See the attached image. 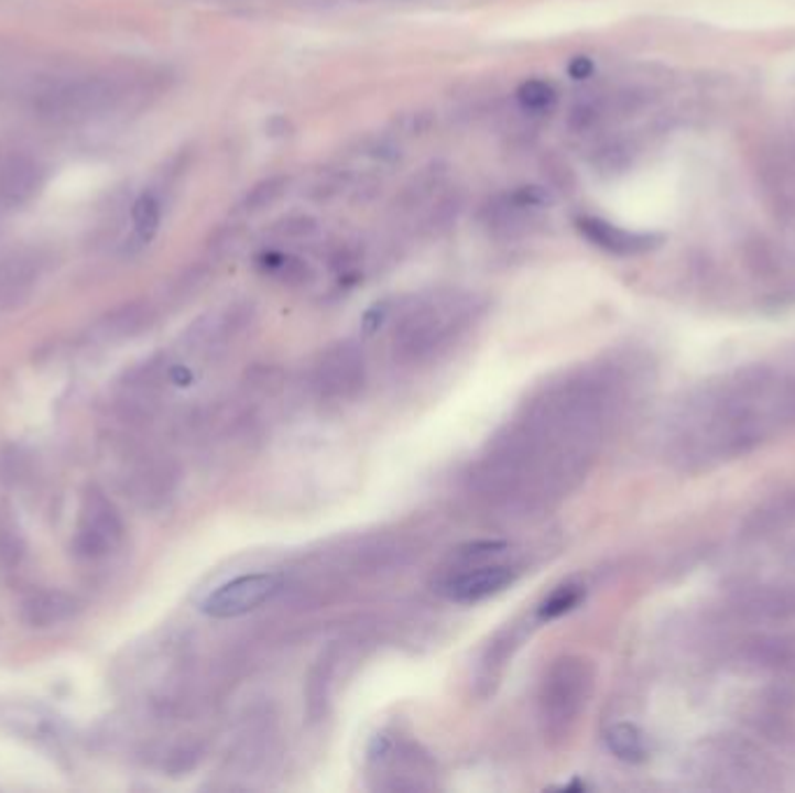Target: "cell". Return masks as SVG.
I'll use <instances>...</instances> for the list:
<instances>
[{
	"instance_id": "cell-1",
	"label": "cell",
	"mask_w": 795,
	"mask_h": 793,
	"mask_svg": "<svg viewBox=\"0 0 795 793\" xmlns=\"http://www.w3.org/2000/svg\"><path fill=\"white\" fill-rule=\"evenodd\" d=\"M479 312V301L464 291H433L407 301L393 324L395 359L407 366L433 361L464 336Z\"/></svg>"
},
{
	"instance_id": "cell-2",
	"label": "cell",
	"mask_w": 795,
	"mask_h": 793,
	"mask_svg": "<svg viewBox=\"0 0 795 793\" xmlns=\"http://www.w3.org/2000/svg\"><path fill=\"white\" fill-rule=\"evenodd\" d=\"M596 671L589 659L579 654L558 656L540 684V724L549 742L568 740L593 696Z\"/></svg>"
},
{
	"instance_id": "cell-3",
	"label": "cell",
	"mask_w": 795,
	"mask_h": 793,
	"mask_svg": "<svg viewBox=\"0 0 795 793\" xmlns=\"http://www.w3.org/2000/svg\"><path fill=\"white\" fill-rule=\"evenodd\" d=\"M119 489L138 508L154 512L171 503L179 487V468L171 456L135 443H123L119 449Z\"/></svg>"
},
{
	"instance_id": "cell-4",
	"label": "cell",
	"mask_w": 795,
	"mask_h": 793,
	"mask_svg": "<svg viewBox=\"0 0 795 793\" xmlns=\"http://www.w3.org/2000/svg\"><path fill=\"white\" fill-rule=\"evenodd\" d=\"M173 361L152 357L126 370L110 391V414L123 426L150 424L173 387Z\"/></svg>"
},
{
	"instance_id": "cell-5",
	"label": "cell",
	"mask_w": 795,
	"mask_h": 793,
	"mask_svg": "<svg viewBox=\"0 0 795 793\" xmlns=\"http://www.w3.org/2000/svg\"><path fill=\"white\" fill-rule=\"evenodd\" d=\"M126 537V526L115 500L100 487H87L81 493L73 552L84 563L112 558Z\"/></svg>"
},
{
	"instance_id": "cell-6",
	"label": "cell",
	"mask_w": 795,
	"mask_h": 793,
	"mask_svg": "<svg viewBox=\"0 0 795 793\" xmlns=\"http://www.w3.org/2000/svg\"><path fill=\"white\" fill-rule=\"evenodd\" d=\"M368 363L363 349L351 343L328 345L312 368V391L330 405L353 403L366 391Z\"/></svg>"
},
{
	"instance_id": "cell-7",
	"label": "cell",
	"mask_w": 795,
	"mask_h": 793,
	"mask_svg": "<svg viewBox=\"0 0 795 793\" xmlns=\"http://www.w3.org/2000/svg\"><path fill=\"white\" fill-rule=\"evenodd\" d=\"M121 98V89L110 77H84L63 82L42 94L37 110L52 123H81L110 112Z\"/></svg>"
},
{
	"instance_id": "cell-8",
	"label": "cell",
	"mask_w": 795,
	"mask_h": 793,
	"mask_svg": "<svg viewBox=\"0 0 795 793\" xmlns=\"http://www.w3.org/2000/svg\"><path fill=\"white\" fill-rule=\"evenodd\" d=\"M698 759V775L711 786L747 789L761 784L763 759L742 740H719L703 749Z\"/></svg>"
},
{
	"instance_id": "cell-9",
	"label": "cell",
	"mask_w": 795,
	"mask_h": 793,
	"mask_svg": "<svg viewBox=\"0 0 795 793\" xmlns=\"http://www.w3.org/2000/svg\"><path fill=\"white\" fill-rule=\"evenodd\" d=\"M284 587L280 573H249L228 579L200 600V612L213 619H238L261 608Z\"/></svg>"
},
{
	"instance_id": "cell-10",
	"label": "cell",
	"mask_w": 795,
	"mask_h": 793,
	"mask_svg": "<svg viewBox=\"0 0 795 793\" xmlns=\"http://www.w3.org/2000/svg\"><path fill=\"white\" fill-rule=\"evenodd\" d=\"M516 579V568L505 561H484L466 563V566H451L437 584L443 598L456 605H472L487 600L500 591L512 587Z\"/></svg>"
},
{
	"instance_id": "cell-11",
	"label": "cell",
	"mask_w": 795,
	"mask_h": 793,
	"mask_svg": "<svg viewBox=\"0 0 795 793\" xmlns=\"http://www.w3.org/2000/svg\"><path fill=\"white\" fill-rule=\"evenodd\" d=\"M81 612L75 594L63 589H33L19 600V619L33 631H50L73 621Z\"/></svg>"
},
{
	"instance_id": "cell-12",
	"label": "cell",
	"mask_w": 795,
	"mask_h": 793,
	"mask_svg": "<svg viewBox=\"0 0 795 793\" xmlns=\"http://www.w3.org/2000/svg\"><path fill=\"white\" fill-rule=\"evenodd\" d=\"M577 231L589 240L593 247L602 249L607 254L614 257H638V254H646L652 252L654 247H658L661 238L654 233H638V231H628V228H621L612 221L600 219V217H591L584 215L577 217L575 221Z\"/></svg>"
},
{
	"instance_id": "cell-13",
	"label": "cell",
	"mask_w": 795,
	"mask_h": 793,
	"mask_svg": "<svg viewBox=\"0 0 795 793\" xmlns=\"http://www.w3.org/2000/svg\"><path fill=\"white\" fill-rule=\"evenodd\" d=\"M732 612L747 621L774 623L795 617V594L782 587H751L732 598Z\"/></svg>"
},
{
	"instance_id": "cell-14",
	"label": "cell",
	"mask_w": 795,
	"mask_h": 793,
	"mask_svg": "<svg viewBox=\"0 0 795 793\" xmlns=\"http://www.w3.org/2000/svg\"><path fill=\"white\" fill-rule=\"evenodd\" d=\"M154 312L146 303H126L89 326L87 340L91 345H117L131 340L152 326Z\"/></svg>"
},
{
	"instance_id": "cell-15",
	"label": "cell",
	"mask_w": 795,
	"mask_h": 793,
	"mask_svg": "<svg viewBox=\"0 0 795 793\" xmlns=\"http://www.w3.org/2000/svg\"><path fill=\"white\" fill-rule=\"evenodd\" d=\"M477 219L489 236L498 240H514L531 231L537 213L519 205L510 194H500L479 207Z\"/></svg>"
},
{
	"instance_id": "cell-16",
	"label": "cell",
	"mask_w": 795,
	"mask_h": 793,
	"mask_svg": "<svg viewBox=\"0 0 795 793\" xmlns=\"http://www.w3.org/2000/svg\"><path fill=\"white\" fill-rule=\"evenodd\" d=\"M42 186L40 165L26 154H10L0 161V200L8 207L31 203Z\"/></svg>"
},
{
	"instance_id": "cell-17",
	"label": "cell",
	"mask_w": 795,
	"mask_h": 793,
	"mask_svg": "<svg viewBox=\"0 0 795 793\" xmlns=\"http://www.w3.org/2000/svg\"><path fill=\"white\" fill-rule=\"evenodd\" d=\"M40 280V263L33 257L19 254L0 263V315L24 305Z\"/></svg>"
},
{
	"instance_id": "cell-18",
	"label": "cell",
	"mask_w": 795,
	"mask_h": 793,
	"mask_svg": "<svg viewBox=\"0 0 795 793\" xmlns=\"http://www.w3.org/2000/svg\"><path fill=\"white\" fill-rule=\"evenodd\" d=\"M447 175H449V169L443 161H433V163L424 165L422 171H416L403 186V192L395 198L398 215L422 213L424 207L445 189Z\"/></svg>"
},
{
	"instance_id": "cell-19",
	"label": "cell",
	"mask_w": 795,
	"mask_h": 793,
	"mask_svg": "<svg viewBox=\"0 0 795 793\" xmlns=\"http://www.w3.org/2000/svg\"><path fill=\"white\" fill-rule=\"evenodd\" d=\"M791 526H795V489L767 498L765 503H761L747 517L742 531L747 537L763 540Z\"/></svg>"
},
{
	"instance_id": "cell-20",
	"label": "cell",
	"mask_w": 795,
	"mask_h": 793,
	"mask_svg": "<svg viewBox=\"0 0 795 793\" xmlns=\"http://www.w3.org/2000/svg\"><path fill=\"white\" fill-rule=\"evenodd\" d=\"M742 656L747 665L759 667L770 673H795V638L791 636H772L751 640Z\"/></svg>"
},
{
	"instance_id": "cell-21",
	"label": "cell",
	"mask_w": 795,
	"mask_h": 793,
	"mask_svg": "<svg viewBox=\"0 0 795 793\" xmlns=\"http://www.w3.org/2000/svg\"><path fill=\"white\" fill-rule=\"evenodd\" d=\"M464 207H466L464 192L445 186V189L422 210V226L418 228H422V233L431 238L443 236L458 221V217L464 215Z\"/></svg>"
},
{
	"instance_id": "cell-22",
	"label": "cell",
	"mask_w": 795,
	"mask_h": 793,
	"mask_svg": "<svg viewBox=\"0 0 795 793\" xmlns=\"http://www.w3.org/2000/svg\"><path fill=\"white\" fill-rule=\"evenodd\" d=\"M519 647V638L514 629H508L495 636V640L489 644L487 654L481 656L479 663V673H477V684L481 686V694L489 696L493 694V688L498 686L502 673H505V665L512 659V652Z\"/></svg>"
},
{
	"instance_id": "cell-23",
	"label": "cell",
	"mask_w": 795,
	"mask_h": 793,
	"mask_svg": "<svg viewBox=\"0 0 795 793\" xmlns=\"http://www.w3.org/2000/svg\"><path fill=\"white\" fill-rule=\"evenodd\" d=\"M257 265L263 270L265 275L275 278L277 282H282L286 286H307L314 282L312 265L296 254L268 249V252L259 254Z\"/></svg>"
},
{
	"instance_id": "cell-24",
	"label": "cell",
	"mask_w": 795,
	"mask_h": 793,
	"mask_svg": "<svg viewBox=\"0 0 795 793\" xmlns=\"http://www.w3.org/2000/svg\"><path fill=\"white\" fill-rule=\"evenodd\" d=\"M605 745L623 763H644L649 759V740L644 730L631 721H619L607 728Z\"/></svg>"
},
{
	"instance_id": "cell-25",
	"label": "cell",
	"mask_w": 795,
	"mask_h": 793,
	"mask_svg": "<svg viewBox=\"0 0 795 793\" xmlns=\"http://www.w3.org/2000/svg\"><path fill=\"white\" fill-rule=\"evenodd\" d=\"M35 477V461L31 452L21 445L3 443L0 445V485L10 489H21Z\"/></svg>"
},
{
	"instance_id": "cell-26",
	"label": "cell",
	"mask_w": 795,
	"mask_h": 793,
	"mask_svg": "<svg viewBox=\"0 0 795 793\" xmlns=\"http://www.w3.org/2000/svg\"><path fill=\"white\" fill-rule=\"evenodd\" d=\"M291 180L286 175H272L261 182H257L240 200V213L242 215H261L268 207L277 205L286 192H288Z\"/></svg>"
},
{
	"instance_id": "cell-27",
	"label": "cell",
	"mask_w": 795,
	"mask_h": 793,
	"mask_svg": "<svg viewBox=\"0 0 795 793\" xmlns=\"http://www.w3.org/2000/svg\"><path fill=\"white\" fill-rule=\"evenodd\" d=\"M516 102L526 115H547L556 108L558 91L547 79H526L516 89Z\"/></svg>"
},
{
	"instance_id": "cell-28",
	"label": "cell",
	"mask_w": 795,
	"mask_h": 793,
	"mask_svg": "<svg viewBox=\"0 0 795 793\" xmlns=\"http://www.w3.org/2000/svg\"><path fill=\"white\" fill-rule=\"evenodd\" d=\"M586 591L581 584H575V582H568V584H560L558 589H554L547 598H544L540 602L537 608V619L540 621H554L563 615L573 612L575 608H579V602L584 600Z\"/></svg>"
},
{
	"instance_id": "cell-29",
	"label": "cell",
	"mask_w": 795,
	"mask_h": 793,
	"mask_svg": "<svg viewBox=\"0 0 795 793\" xmlns=\"http://www.w3.org/2000/svg\"><path fill=\"white\" fill-rule=\"evenodd\" d=\"M131 219H133V231L135 238L146 245L152 242L154 236L159 233L161 226V200L154 194H142L131 210Z\"/></svg>"
},
{
	"instance_id": "cell-30",
	"label": "cell",
	"mask_w": 795,
	"mask_h": 793,
	"mask_svg": "<svg viewBox=\"0 0 795 793\" xmlns=\"http://www.w3.org/2000/svg\"><path fill=\"white\" fill-rule=\"evenodd\" d=\"M26 540L14 524H0V573H17L24 566Z\"/></svg>"
},
{
	"instance_id": "cell-31",
	"label": "cell",
	"mask_w": 795,
	"mask_h": 793,
	"mask_svg": "<svg viewBox=\"0 0 795 793\" xmlns=\"http://www.w3.org/2000/svg\"><path fill=\"white\" fill-rule=\"evenodd\" d=\"M280 242H303L319 233V221L312 215H286L270 226Z\"/></svg>"
},
{
	"instance_id": "cell-32",
	"label": "cell",
	"mask_w": 795,
	"mask_h": 793,
	"mask_svg": "<svg viewBox=\"0 0 795 793\" xmlns=\"http://www.w3.org/2000/svg\"><path fill=\"white\" fill-rule=\"evenodd\" d=\"M600 119H602V108L596 100H579L570 108L568 127L573 133H589L591 129L598 127Z\"/></svg>"
},
{
	"instance_id": "cell-33",
	"label": "cell",
	"mask_w": 795,
	"mask_h": 793,
	"mask_svg": "<svg viewBox=\"0 0 795 793\" xmlns=\"http://www.w3.org/2000/svg\"><path fill=\"white\" fill-rule=\"evenodd\" d=\"M591 161L600 173H619L628 163V150L623 142H605L593 152Z\"/></svg>"
},
{
	"instance_id": "cell-34",
	"label": "cell",
	"mask_w": 795,
	"mask_h": 793,
	"mask_svg": "<svg viewBox=\"0 0 795 793\" xmlns=\"http://www.w3.org/2000/svg\"><path fill=\"white\" fill-rule=\"evenodd\" d=\"M542 175H544V180H547L552 192H570L575 184L570 165L556 156H549L542 161Z\"/></svg>"
},
{
	"instance_id": "cell-35",
	"label": "cell",
	"mask_w": 795,
	"mask_h": 793,
	"mask_svg": "<svg viewBox=\"0 0 795 793\" xmlns=\"http://www.w3.org/2000/svg\"><path fill=\"white\" fill-rule=\"evenodd\" d=\"M519 205L529 207V210H544V207H549L554 203V196H552V189H547V186H535V184H523V186H516V189L508 192Z\"/></svg>"
},
{
	"instance_id": "cell-36",
	"label": "cell",
	"mask_w": 795,
	"mask_h": 793,
	"mask_svg": "<svg viewBox=\"0 0 795 793\" xmlns=\"http://www.w3.org/2000/svg\"><path fill=\"white\" fill-rule=\"evenodd\" d=\"M366 156H370L372 161L382 163V165H395L398 161L403 159V152H401V144L393 142L391 138H380V140H372L368 144Z\"/></svg>"
},
{
	"instance_id": "cell-37",
	"label": "cell",
	"mask_w": 795,
	"mask_h": 793,
	"mask_svg": "<svg viewBox=\"0 0 795 793\" xmlns=\"http://www.w3.org/2000/svg\"><path fill=\"white\" fill-rule=\"evenodd\" d=\"M395 127L403 135H424L433 127V117L428 112H410L398 119Z\"/></svg>"
},
{
	"instance_id": "cell-38",
	"label": "cell",
	"mask_w": 795,
	"mask_h": 793,
	"mask_svg": "<svg viewBox=\"0 0 795 793\" xmlns=\"http://www.w3.org/2000/svg\"><path fill=\"white\" fill-rule=\"evenodd\" d=\"M391 315V309H389V303H380V305H374V307H370L368 309V315H366V330L368 333H372V330H377V328H380L382 324H384V319Z\"/></svg>"
},
{
	"instance_id": "cell-39",
	"label": "cell",
	"mask_w": 795,
	"mask_h": 793,
	"mask_svg": "<svg viewBox=\"0 0 795 793\" xmlns=\"http://www.w3.org/2000/svg\"><path fill=\"white\" fill-rule=\"evenodd\" d=\"M568 73H570V77H575V79H586V77H589V75L593 73V61L586 58V56H577V58L570 61Z\"/></svg>"
}]
</instances>
